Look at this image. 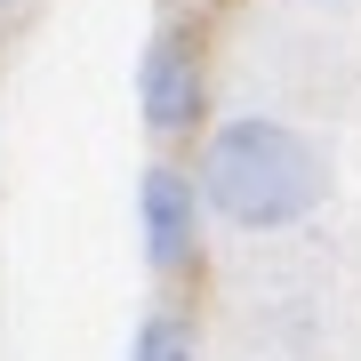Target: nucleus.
Listing matches in <instances>:
<instances>
[{
  "label": "nucleus",
  "instance_id": "nucleus-1",
  "mask_svg": "<svg viewBox=\"0 0 361 361\" xmlns=\"http://www.w3.org/2000/svg\"><path fill=\"white\" fill-rule=\"evenodd\" d=\"M193 193L217 209L225 225H241V233H273V225H297L305 209H322L329 169H322V153H313V145L297 137L289 121L249 113V121H225V129L209 137V153H201V185H193Z\"/></svg>",
  "mask_w": 361,
  "mask_h": 361
},
{
  "label": "nucleus",
  "instance_id": "nucleus-2",
  "mask_svg": "<svg viewBox=\"0 0 361 361\" xmlns=\"http://www.w3.org/2000/svg\"><path fill=\"white\" fill-rule=\"evenodd\" d=\"M137 233H145V257H153L161 273H177L185 257H193V241H201V193H193V177L145 169V185H137Z\"/></svg>",
  "mask_w": 361,
  "mask_h": 361
},
{
  "label": "nucleus",
  "instance_id": "nucleus-3",
  "mask_svg": "<svg viewBox=\"0 0 361 361\" xmlns=\"http://www.w3.org/2000/svg\"><path fill=\"white\" fill-rule=\"evenodd\" d=\"M137 104H145V121L161 137H177V129L201 121V56L185 49V32H161L137 56Z\"/></svg>",
  "mask_w": 361,
  "mask_h": 361
},
{
  "label": "nucleus",
  "instance_id": "nucleus-4",
  "mask_svg": "<svg viewBox=\"0 0 361 361\" xmlns=\"http://www.w3.org/2000/svg\"><path fill=\"white\" fill-rule=\"evenodd\" d=\"M129 361H193V329H185L177 313H153V322L137 329V345H129Z\"/></svg>",
  "mask_w": 361,
  "mask_h": 361
}]
</instances>
